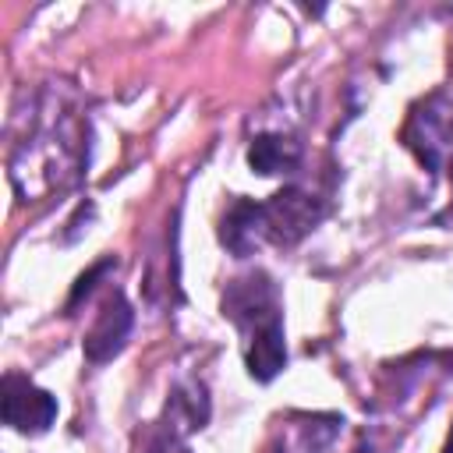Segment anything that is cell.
Returning <instances> with one entry per match:
<instances>
[{"label":"cell","mask_w":453,"mask_h":453,"mask_svg":"<svg viewBox=\"0 0 453 453\" xmlns=\"http://www.w3.org/2000/svg\"><path fill=\"white\" fill-rule=\"evenodd\" d=\"M88 166V117L78 110L74 92L46 85L35 92L21 138L11 145L7 177L21 202H39L71 188Z\"/></svg>","instance_id":"obj_1"},{"label":"cell","mask_w":453,"mask_h":453,"mask_svg":"<svg viewBox=\"0 0 453 453\" xmlns=\"http://www.w3.org/2000/svg\"><path fill=\"white\" fill-rule=\"evenodd\" d=\"M326 216V202L304 188H283L265 202L237 198L223 223H219V241L237 255H251L262 244H280L290 248L304 234H311Z\"/></svg>","instance_id":"obj_2"},{"label":"cell","mask_w":453,"mask_h":453,"mask_svg":"<svg viewBox=\"0 0 453 453\" xmlns=\"http://www.w3.org/2000/svg\"><path fill=\"white\" fill-rule=\"evenodd\" d=\"M223 315L244 336V365L255 382H269L287 365V340H283V311L276 287L265 273H251L234 280L223 294Z\"/></svg>","instance_id":"obj_3"},{"label":"cell","mask_w":453,"mask_h":453,"mask_svg":"<svg viewBox=\"0 0 453 453\" xmlns=\"http://www.w3.org/2000/svg\"><path fill=\"white\" fill-rule=\"evenodd\" d=\"M400 142L414 152V159L432 170L453 177V96L432 92L411 106Z\"/></svg>","instance_id":"obj_4"},{"label":"cell","mask_w":453,"mask_h":453,"mask_svg":"<svg viewBox=\"0 0 453 453\" xmlns=\"http://www.w3.org/2000/svg\"><path fill=\"white\" fill-rule=\"evenodd\" d=\"M4 421L21 435H42L57 418V396L39 389L32 379L7 372L4 375V396H0Z\"/></svg>","instance_id":"obj_5"},{"label":"cell","mask_w":453,"mask_h":453,"mask_svg":"<svg viewBox=\"0 0 453 453\" xmlns=\"http://www.w3.org/2000/svg\"><path fill=\"white\" fill-rule=\"evenodd\" d=\"M131 326H134V311H131L127 297H124L120 290L106 294V301H103V308H99L92 329H88L85 340H81L85 357H88L92 365L110 361V357L124 347V340L131 336Z\"/></svg>","instance_id":"obj_6"},{"label":"cell","mask_w":453,"mask_h":453,"mask_svg":"<svg viewBox=\"0 0 453 453\" xmlns=\"http://www.w3.org/2000/svg\"><path fill=\"white\" fill-rule=\"evenodd\" d=\"M343 432V418L336 414H290L280 435V446L265 453H329Z\"/></svg>","instance_id":"obj_7"},{"label":"cell","mask_w":453,"mask_h":453,"mask_svg":"<svg viewBox=\"0 0 453 453\" xmlns=\"http://www.w3.org/2000/svg\"><path fill=\"white\" fill-rule=\"evenodd\" d=\"M248 166L262 177H276V173H294L301 166V142L294 134H258L248 145Z\"/></svg>","instance_id":"obj_8"},{"label":"cell","mask_w":453,"mask_h":453,"mask_svg":"<svg viewBox=\"0 0 453 453\" xmlns=\"http://www.w3.org/2000/svg\"><path fill=\"white\" fill-rule=\"evenodd\" d=\"M145 453H191V449H188V442H184V435H180L177 425H163L152 435V442H149Z\"/></svg>","instance_id":"obj_9"},{"label":"cell","mask_w":453,"mask_h":453,"mask_svg":"<svg viewBox=\"0 0 453 453\" xmlns=\"http://www.w3.org/2000/svg\"><path fill=\"white\" fill-rule=\"evenodd\" d=\"M442 453H453V428H449V435H446V446H442Z\"/></svg>","instance_id":"obj_10"}]
</instances>
